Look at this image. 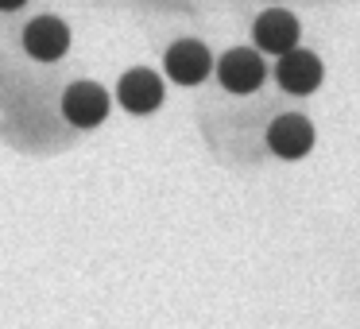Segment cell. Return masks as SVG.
I'll use <instances>...</instances> for the list:
<instances>
[{
    "label": "cell",
    "instance_id": "7",
    "mask_svg": "<svg viewBox=\"0 0 360 329\" xmlns=\"http://www.w3.org/2000/svg\"><path fill=\"white\" fill-rule=\"evenodd\" d=\"M210 66H213L210 51L194 39H182L167 51V74H171L174 82H182V86H198V82L210 74Z\"/></svg>",
    "mask_w": 360,
    "mask_h": 329
},
{
    "label": "cell",
    "instance_id": "4",
    "mask_svg": "<svg viewBox=\"0 0 360 329\" xmlns=\"http://www.w3.org/2000/svg\"><path fill=\"white\" fill-rule=\"evenodd\" d=\"M24 47H27V55L39 58V63H55V58H63L66 47H70V32H66L63 20L39 16V20H32V24H27Z\"/></svg>",
    "mask_w": 360,
    "mask_h": 329
},
{
    "label": "cell",
    "instance_id": "8",
    "mask_svg": "<svg viewBox=\"0 0 360 329\" xmlns=\"http://www.w3.org/2000/svg\"><path fill=\"white\" fill-rule=\"evenodd\" d=\"M252 35H256V47L271 51V55H283V51H290L298 43V20L290 16V12H264V16L256 20V27H252Z\"/></svg>",
    "mask_w": 360,
    "mask_h": 329
},
{
    "label": "cell",
    "instance_id": "3",
    "mask_svg": "<svg viewBox=\"0 0 360 329\" xmlns=\"http://www.w3.org/2000/svg\"><path fill=\"white\" fill-rule=\"evenodd\" d=\"M217 78H221V86H225L229 93H252V89H259V82H264V63H259L256 51L236 47V51H229V55L221 58Z\"/></svg>",
    "mask_w": 360,
    "mask_h": 329
},
{
    "label": "cell",
    "instance_id": "9",
    "mask_svg": "<svg viewBox=\"0 0 360 329\" xmlns=\"http://www.w3.org/2000/svg\"><path fill=\"white\" fill-rule=\"evenodd\" d=\"M27 0H0V12H16V8H24Z\"/></svg>",
    "mask_w": 360,
    "mask_h": 329
},
{
    "label": "cell",
    "instance_id": "2",
    "mask_svg": "<svg viewBox=\"0 0 360 329\" xmlns=\"http://www.w3.org/2000/svg\"><path fill=\"white\" fill-rule=\"evenodd\" d=\"M321 63H318V55H310V51H298V47H290V51H283V58H279V66H275V78H279V86L287 89V93H314V89L321 86Z\"/></svg>",
    "mask_w": 360,
    "mask_h": 329
},
{
    "label": "cell",
    "instance_id": "1",
    "mask_svg": "<svg viewBox=\"0 0 360 329\" xmlns=\"http://www.w3.org/2000/svg\"><path fill=\"white\" fill-rule=\"evenodd\" d=\"M63 117L78 128H97L109 117V97H105V89L94 86V82H74L63 93Z\"/></svg>",
    "mask_w": 360,
    "mask_h": 329
},
{
    "label": "cell",
    "instance_id": "5",
    "mask_svg": "<svg viewBox=\"0 0 360 329\" xmlns=\"http://www.w3.org/2000/svg\"><path fill=\"white\" fill-rule=\"evenodd\" d=\"M267 143H271L275 155L283 159H302L306 151L314 148V124L306 117H279L271 128H267Z\"/></svg>",
    "mask_w": 360,
    "mask_h": 329
},
{
    "label": "cell",
    "instance_id": "6",
    "mask_svg": "<svg viewBox=\"0 0 360 329\" xmlns=\"http://www.w3.org/2000/svg\"><path fill=\"white\" fill-rule=\"evenodd\" d=\"M117 97L128 112H151L163 101V82L151 70H128L117 86Z\"/></svg>",
    "mask_w": 360,
    "mask_h": 329
}]
</instances>
